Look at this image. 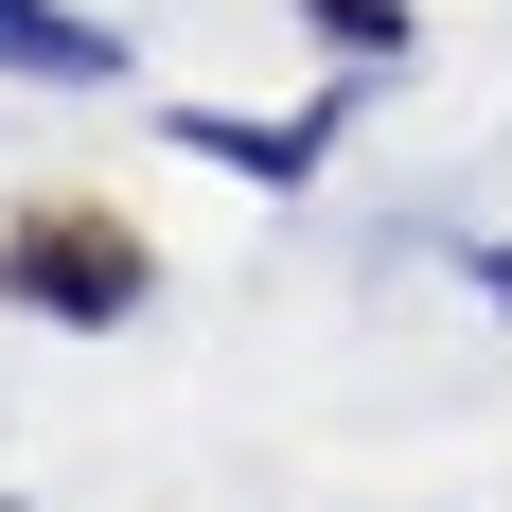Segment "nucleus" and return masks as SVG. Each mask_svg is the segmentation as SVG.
<instances>
[{
  "label": "nucleus",
  "instance_id": "1",
  "mask_svg": "<svg viewBox=\"0 0 512 512\" xmlns=\"http://www.w3.org/2000/svg\"><path fill=\"white\" fill-rule=\"evenodd\" d=\"M142 301H159L142 212H106V195H18V212H0V318H53V336H124Z\"/></svg>",
  "mask_w": 512,
  "mask_h": 512
},
{
  "label": "nucleus",
  "instance_id": "2",
  "mask_svg": "<svg viewBox=\"0 0 512 512\" xmlns=\"http://www.w3.org/2000/svg\"><path fill=\"white\" fill-rule=\"evenodd\" d=\"M0 71L18 89H124V18H89V0H0Z\"/></svg>",
  "mask_w": 512,
  "mask_h": 512
},
{
  "label": "nucleus",
  "instance_id": "3",
  "mask_svg": "<svg viewBox=\"0 0 512 512\" xmlns=\"http://www.w3.org/2000/svg\"><path fill=\"white\" fill-rule=\"evenodd\" d=\"M177 142H195V159H230V177H318V142H336V106H318V124H230V106H195Z\"/></svg>",
  "mask_w": 512,
  "mask_h": 512
},
{
  "label": "nucleus",
  "instance_id": "4",
  "mask_svg": "<svg viewBox=\"0 0 512 512\" xmlns=\"http://www.w3.org/2000/svg\"><path fill=\"white\" fill-rule=\"evenodd\" d=\"M301 36H336V53H407L424 18H407V0H301Z\"/></svg>",
  "mask_w": 512,
  "mask_h": 512
}]
</instances>
